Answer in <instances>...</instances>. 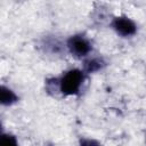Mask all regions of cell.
I'll return each instance as SVG.
<instances>
[{"mask_svg":"<svg viewBox=\"0 0 146 146\" xmlns=\"http://www.w3.org/2000/svg\"><path fill=\"white\" fill-rule=\"evenodd\" d=\"M1 139H2V141H3L5 144H9V145H16V144H17L16 137L13 136V135H10V133H9V135H8V133H2Z\"/></svg>","mask_w":146,"mask_h":146,"instance_id":"6","label":"cell"},{"mask_svg":"<svg viewBox=\"0 0 146 146\" xmlns=\"http://www.w3.org/2000/svg\"><path fill=\"white\" fill-rule=\"evenodd\" d=\"M112 30L121 38H132L138 32V26L136 22L127 15H119L111 21Z\"/></svg>","mask_w":146,"mask_h":146,"instance_id":"3","label":"cell"},{"mask_svg":"<svg viewBox=\"0 0 146 146\" xmlns=\"http://www.w3.org/2000/svg\"><path fill=\"white\" fill-rule=\"evenodd\" d=\"M65 46L66 50L76 59H84L92 52L91 40L82 33H76L68 36Z\"/></svg>","mask_w":146,"mask_h":146,"instance_id":"2","label":"cell"},{"mask_svg":"<svg viewBox=\"0 0 146 146\" xmlns=\"http://www.w3.org/2000/svg\"><path fill=\"white\" fill-rule=\"evenodd\" d=\"M105 66H106V60L100 56H88L87 58L83 59L82 63V70L87 75L97 73L102 71Z\"/></svg>","mask_w":146,"mask_h":146,"instance_id":"4","label":"cell"},{"mask_svg":"<svg viewBox=\"0 0 146 146\" xmlns=\"http://www.w3.org/2000/svg\"><path fill=\"white\" fill-rule=\"evenodd\" d=\"M87 74L82 68H70L57 78L58 94L64 97L78 96L83 88Z\"/></svg>","mask_w":146,"mask_h":146,"instance_id":"1","label":"cell"},{"mask_svg":"<svg viewBox=\"0 0 146 146\" xmlns=\"http://www.w3.org/2000/svg\"><path fill=\"white\" fill-rule=\"evenodd\" d=\"M19 100L18 95L10 89L9 87H6L5 84L1 86V91H0V102L2 106H13Z\"/></svg>","mask_w":146,"mask_h":146,"instance_id":"5","label":"cell"}]
</instances>
